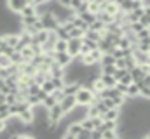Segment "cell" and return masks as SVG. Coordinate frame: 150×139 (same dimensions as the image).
I'll return each instance as SVG.
<instances>
[{"mask_svg":"<svg viewBox=\"0 0 150 139\" xmlns=\"http://www.w3.org/2000/svg\"><path fill=\"white\" fill-rule=\"evenodd\" d=\"M40 89H42L44 92H47V94H51V92L54 91V85H52V82H51V78H49V80H44V82L40 84Z\"/></svg>","mask_w":150,"mask_h":139,"instance_id":"obj_25","label":"cell"},{"mask_svg":"<svg viewBox=\"0 0 150 139\" xmlns=\"http://www.w3.org/2000/svg\"><path fill=\"white\" fill-rule=\"evenodd\" d=\"M87 11L93 12V14H96V12L100 11V4H96V2H89V4H87Z\"/></svg>","mask_w":150,"mask_h":139,"instance_id":"obj_38","label":"cell"},{"mask_svg":"<svg viewBox=\"0 0 150 139\" xmlns=\"http://www.w3.org/2000/svg\"><path fill=\"white\" fill-rule=\"evenodd\" d=\"M26 4H28L26 0H7V7H9V11H11V12H16V14H18Z\"/></svg>","mask_w":150,"mask_h":139,"instance_id":"obj_8","label":"cell"},{"mask_svg":"<svg viewBox=\"0 0 150 139\" xmlns=\"http://www.w3.org/2000/svg\"><path fill=\"white\" fill-rule=\"evenodd\" d=\"M115 70H117L115 65H105V66H101V73H105V75H113Z\"/></svg>","mask_w":150,"mask_h":139,"instance_id":"obj_34","label":"cell"},{"mask_svg":"<svg viewBox=\"0 0 150 139\" xmlns=\"http://www.w3.org/2000/svg\"><path fill=\"white\" fill-rule=\"evenodd\" d=\"M0 94H2V92H0Z\"/></svg>","mask_w":150,"mask_h":139,"instance_id":"obj_49","label":"cell"},{"mask_svg":"<svg viewBox=\"0 0 150 139\" xmlns=\"http://www.w3.org/2000/svg\"><path fill=\"white\" fill-rule=\"evenodd\" d=\"M0 118L2 120H9L11 118V115H9V104L7 103L0 104Z\"/></svg>","mask_w":150,"mask_h":139,"instance_id":"obj_24","label":"cell"},{"mask_svg":"<svg viewBox=\"0 0 150 139\" xmlns=\"http://www.w3.org/2000/svg\"><path fill=\"white\" fill-rule=\"evenodd\" d=\"M51 82H52L54 89H63V85H65V78L63 77H51Z\"/></svg>","mask_w":150,"mask_h":139,"instance_id":"obj_27","label":"cell"},{"mask_svg":"<svg viewBox=\"0 0 150 139\" xmlns=\"http://www.w3.org/2000/svg\"><path fill=\"white\" fill-rule=\"evenodd\" d=\"M9 59H11V63H12V65H18V66H19L21 63H25V59H23V56H21V52H19V51H14V52L9 56Z\"/></svg>","mask_w":150,"mask_h":139,"instance_id":"obj_17","label":"cell"},{"mask_svg":"<svg viewBox=\"0 0 150 139\" xmlns=\"http://www.w3.org/2000/svg\"><path fill=\"white\" fill-rule=\"evenodd\" d=\"M124 63H126V68H127V70H131L134 65H136V61H134L133 54H129V56H124Z\"/></svg>","mask_w":150,"mask_h":139,"instance_id":"obj_32","label":"cell"},{"mask_svg":"<svg viewBox=\"0 0 150 139\" xmlns=\"http://www.w3.org/2000/svg\"><path fill=\"white\" fill-rule=\"evenodd\" d=\"M54 33L58 35V38H61V40H68L70 38V35H68V32L61 26V25H58L56 26V30H54Z\"/></svg>","mask_w":150,"mask_h":139,"instance_id":"obj_21","label":"cell"},{"mask_svg":"<svg viewBox=\"0 0 150 139\" xmlns=\"http://www.w3.org/2000/svg\"><path fill=\"white\" fill-rule=\"evenodd\" d=\"M91 139V131H86V129H82V131H80V134H79V138L77 139Z\"/></svg>","mask_w":150,"mask_h":139,"instance_id":"obj_41","label":"cell"},{"mask_svg":"<svg viewBox=\"0 0 150 139\" xmlns=\"http://www.w3.org/2000/svg\"><path fill=\"white\" fill-rule=\"evenodd\" d=\"M68 35H70V38H82V37H84V30H80V28L74 26V28L68 32Z\"/></svg>","mask_w":150,"mask_h":139,"instance_id":"obj_28","label":"cell"},{"mask_svg":"<svg viewBox=\"0 0 150 139\" xmlns=\"http://www.w3.org/2000/svg\"><path fill=\"white\" fill-rule=\"evenodd\" d=\"M96 99V94L87 89V87H80L77 92H75V101H77V106H89Z\"/></svg>","mask_w":150,"mask_h":139,"instance_id":"obj_1","label":"cell"},{"mask_svg":"<svg viewBox=\"0 0 150 139\" xmlns=\"http://www.w3.org/2000/svg\"><path fill=\"white\" fill-rule=\"evenodd\" d=\"M56 103V101H54V98H52V96H51V94H47V96H45V98H44V101H42V106H44V108H51V106H52V104Z\"/></svg>","mask_w":150,"mask_h":139,"instance_id":"obj_33","label":"cell"},{"mask_svg":"<svg viewBox=\"0 0 150 139\" xmlns=\"http://www.w3.org/2000/svg\"><path fill=\"white\" fill-rule=\"evenodd\" d=\"M18 120H21L23 124H33V120H35V111H33V108H25V110H21L18 115Z\"/></svg>","mask_w":150,"mask_h":139,"instance_id":"obj_6","label":"cell"},{"mask_svg":"<svg viewBox=\"0 0 150 139\" xmlns=\"http://www.w3.org/2000/svg\"><path fill=\"white\" fill-rule=\"evenodd\" d=\"M115 138H119V132L117 131H103L101 132V139H115Z\"/></svg>","mask_w":150,"mask_h":139,"instance_id":"obj_29","label":"cell"},{"mask_svg":"<svg viewBox=\"0 0 150 139\" xmlns=\"http://www.w3.org/2000/svg\"><path fill=\"white\" fill-rule=\"evenodd\" d=\"M100 80L103 82L105 87H115L117 80L113 78V75H105V73H100Z\"/></svg>","mask_w":150,"mask_h":139,"instance_id":"obj_11","label":"cell"},{"mask_svg":"<svg viewBox=\"0 0 150 139\" xmlns=\"http://www.w3.org/2000/svg\"><path fill=\"white\" fill-rule=\"evenodd\" d=\"M119 11H122V12L133 11V0H122V2L119 4Z\"/></svg>","mask_w":150,"mask_h":139,"instance_id":"obj_23","label":"cell"},{"mask_svg":"<svg viewBox=\"0 0 150 139\" xmlns=\"http://www.w3.org/2000/svg\"><path fill=\"white\" fill-rule=\"evenodd\" d=\"M89 54H91V58H93L94 63H100V59H101V56H103V52H101L100 49H93V51H89Z\"/></svg>","mask_w":150,"mask_h":139,"instance_id":"obj_30","label":"cell"},{"mask_svg":"<svg viewBox=\"0 0 150 139\" xmlns=\"http://www.w3.org/2000/svg\"><path fill=\"white\" fill-rule=\"evenodd\" d=\"M12 63H11V59H9V56H0V68H7V66H11Z\"/></svg>","mask_w":150,"mask_h":139,"instance_id":"obj_36","label":"cell"},{"mask_svg":"<svg viewBox=\"0 0 150 139\" xmlns=\"http://www.w3.org/2000/svg\"><path fill=\"white\" fill-rule=\"evenodd\" d=\"M115 66H117V68H126V63H124V58H119V59H115ZM127 70V68H126Z\"/></svg>","mask_w":150,"mask_h":139,"instance_id":"obj_42","label":"cell"},{"mask_svg":"<svg viewBox=\"0 0 150 139\" xmlns=\"http://www.w3.org/2000/svg\"><path fill=\"white\" fill-rule=\"evenodd\" d=\"M72 23H74V26L80 28V30H84V32L87 30V25H86V23H84V21H82V19H80L77 14H75V16H72Z\"/></svg>","mask_w":150,"mask_h":139,"instance_id":"obj_26","label":"cell"},{"mask_svg":"<svg viewBox=\"0 0 150 139\" xmlns=\"http://www.w3.org/2000/svg\"><path fill=\"white\" fill-rule=\"evenodd\" d=\"M143 136H145L147 139H150V132H147V134H143Z\"/></svg>","mask_w":150,"mask_h":139,"instance_id":"obj_46","label":"cell"},{"mask_svg":"<svg viewBox=\"0 0 150 139\" xmlns=\"http://www.w3.org/2000/svg\"><path fill=\"white\" fill-rule=\"evenodd\" d=\"M138 21H140V25H142V26H145V28H150V16H149V14H142Z\"/></svg>","mask_w":150,"mask_h":139,"instance_id":"obj_35","label":"cell"},{"mask_svg":"<svg viewBox=\"0 0 150 139\" xmlns=\"http://www.w3.org/2000/svg\"><path fill=\"white\" fill-rule=\"evenodd\" d=\"M119 82H120V84H124V85H129V84L133 82V78H131V75H129V71H127V73H124V75H122V78H120Z\"/></svg>","mask_w":150,"mask_h":139,"instance_id":"obj_39","label":"cell"},{"mask_svg":"<svg viewBox=\"0 0 150 139\" xmlns=\"http://www.w3.org/2000/svg\"><path fill=\"white\" fill-rule=\"evenodd\" d=\"M52 59H54L59 66H63V68L70 66V63L74 61V58H72L67 51H63V52H54V51H52Z\"/></svg>","mask_w":150,"mask_h":139,"instance_id":"obj_3","label":"cell"},{"mask_svg":"<svg viewBox=\"0 0 150 139\" xmlns=\"http://www.w3.org/2000/svg\"><path fill=\"white\" fill-rule=\"evenodd\" d=\"M91 2H96V4H103L105 0H91Z\"/></svg>","mask_w":150,"mask_h":139,"instance_id":"obj_45","label":"cell"},{"mask_svg":"<svg viewBox=\"0 0 150 139\" xmlns=\"http://www.w3.org/2000/svg\"><path fill=\"white\" fill-rule=\"evenodd\" d=\"M38 19L42 21L44 30H47V32H54V30H56V26L59 25V23H58V19L54 18V14H52V12H49V11L40 12V14H38Z\"/></svg>","mask_w":150,"mask_h":139,"instance_id":"obj_2","label":"cell"},{"mask_svg":"<svg viewBox=\"0 0 150 139\" xmlns=\"http://www.w3.org/2000/svg\"><path fill=\"white\" fill-rule=\"evenodd\" d=\"M5 44V38H4V35H0V45H4Z\"/></svg>","mask_w":150,"mask_h":139,"instance_id":"obj_44","label":"cell"},{"mask_svg":"<svg viewBox=\"0 0 150 139\" xmlns=\"http://www.w3.org/2000/svg\"><path fill=\"white\" fill-rule=\"evenodd\" d=\"M19 52H21V56H23V59H25V61H30V59H32V56H33V51H32V47H30V45H25Z\"/></svg>","mask_w":150,"mask_h":139,"instance_id":"obj_22","label":"cell"},{"mask_svg":"<svg viewBox=\"0 0 150 139\" xmlns=\"http://www.w3.org/2000/svg\"><path fill=\"white\" fill-rule=\"evenodd\" d=\"M87 28H89V30H94V32H103V30H105V23L100 21V19H94Z\"/></svg>","mask_w":150,"mask_h":139,"instance_id":"obj_20","label":"cell"},{"mask_svg":"<svg viewBox=\"0 0 150 139\" xmlns=\"http://www.w3.org/2000/svg\"><path fill=\"white\" fill-rule=\"evenodd\" d=\"M52 51H54V52H63V51H67V40L58 38V40L54 42V45H52Z\"/></svg>","mask_w":150,"mask_h":139,"instance_id":"obj_18","label":"cell"},{"mask_svg":"<svg viewBox=\"0 0 150 139\" xmlns=\"http://www.w3.org/2000/svg\"><path fill=\"white\" fill-rule=\"evenodd\" d=\"M110 54H112L115 59H119V58H124V52H122V49H119V47H115Z\"/></svg>","mask_w":150,"mask_h":139,"instance_id":"obj_40","label":"cell"},{"mask_svg":"<svg viewBox=\"0 0 150 139\" xmlns=\"http://www.w3.org/2000/svg\"><path fill=\"white\" fill-rule=\"evenodd\" d=\"M5 127H7V120H2V118H0V132H4Z\"/></svg>","mask_w":150,"mask_h":139,"instance_id":"obj_43","label":"cell"},{"mask_svg":"<svg viewBox=\"0 0 150 139\" xmlns=\"http://www.w3.org/2000/svg\"><path fill=\"white\" fill-rule=\"evenodd\" d=\"M4 38H5V44L11 45V47H16L18 42H19V35L18 33H7V35H4Z\"/></svg>","mask_w":150,"mask_h":139,"instance_id":"obj_15","label":"cell"},{"mask_svg":"<svg viewBox=\"0 0 150 139\" xmlns=\"http://www.w3.org/2000/svg\"><path fill=\"white\" fill-rule=\"evenodd\" d=\"M80 45H82V38H68V40H67V52H68L72 58L79 56Z\"/></svg>","mask_w":150,"mask_h":139,"instance_id":"obj_5","label":"cell"},{"mask_svg":"<svg viewBox=\"0 0 150 139\" xmlns=\"http://www.w3.org/2000/svg\"><path fill=\"white\" fill-rule=\"evenodd\" d=\"M18 14H19V16H33V14H37V7H35L33 4H26Z\"/></svg>","mask_w":150,"mask_h":139,"instance_id":"obj_12","label":"cell"},{"mask_svg":"<svg viewBox=\"0 0 150 139\" xmlns=\"http://www.w3.org/2000/svg\"><path fill=\"white\" fill-rule=\"evenodd\" d=\"M105 65H115V58H113L112 54H103L101 56V59H100V66H105Z\"/></svg>","mask_w":150,"mask_h":139,"instance_id":"obj_19","label":"cell"},{"mask_svg":"<svg viewBox=\"0 0 150 139\" xmlns=\"http://www.w3.org/2000/svg\"><path fill=\"white\" fill-rule=\"evenodd\" d=\"M84 38H89V40H94V42H98L100 38H101V32H94V30H86L84 32Z\"/></svg>","mask_w":150,"mask_h":139,"instance_id":"obj_16","label":"cell"},{"mask_svg":"<svg viewBox=\"0 0 150 139\" xmlns=\"http://www.w3.org/2000/svg\"><path fill=\"white\" fill-rule=\"evenodd\" d=\"M37 19H38V14H33V16H19V25H21L23 28H28V26H32Z\"/></svg>","mask_w":150,"mask_h":139,"instance_id":"obj_10","label":"cell"},{"mask_svg":"<svg viewBox=\"0 0 150 139\" xmlns=\"http://www.w3.org/2000/svg\"><path fill=\"white\" fill-rule=\"evenodd\" d=\"M77 16H79V18H80V19H82V21H84L87 26H89V25H91V23L96 19V14H93V12H89V11H86V12H80V14H77Z\"/></svg>","mask_w":150,"mask_h":139,"instance_id":"obj_13","label":"cell"},{"mask_svg":"<svg viewBox=\"0 0 150 139\" xmlns=\"http://www.w3.org/2000/svg\"><path fill=\"white\" fill-rule=\"evenodd\" d=\"M138 96H140V89H138V85H136L134 82H131V84L127 85L126 98H138Z\"/></svg>","mask_w":150,"mask_h":139,"instance_id":"obj_14","label":"cell"},{"mask_svg":"<svg viewBox=\"0 0 150 139\" xmlns=\"http://www.w3.org/2000/svg\"><path fill=\"white\" fill-rule=\"evenodd\" d=\"M45 40H47V30H40V32H37V33L32 35V42H30V44H37V45H42Z\"/></svg>","mask_w":150,"mask_h":139,"instance_id":"obj_9","label":"cell"},{"mask_svg":"<svg viewBox=\"0 0 150 139\" xmlns=\"http://www.w3.org/2000/svg\"><path fill=\"white\" fill-rule=\"evenodd\" d=\"M26 2H28V4H30V2H32V0H26Z\"/></svg>","mask_w":150,"mask_h":139,"instance_id":"obj_48","label":"cell"},{"mask_svg":"<svg viewBox=\"0 0 150 139\" xmlns=\"http://www.w3.org/2000/svg\"><path fill=\"white\" fill-rule=\"evenodd\" d=\"M82 2H91V0H82Z\"/></svg>","mask_w":150,"mask_h":139,"instance_id":"obj_47","label":"cell"},{"mask_svg":"<svg viewBox=\"0 0 150 139\" xmlns=\"http://www.w3.org/2000/svg\"><path fill=\"white\" fill-rule=\"evenodd\" d=\"M18 101V96L14 94V92H9V94H5V103L7 104H14Z\"/></svg>","mask_w":150,"mask_h":139,"instance_id":"obj_37","label":"cell"},{"mask_svg":"<svg viewBox=\"0 0 150 139\" xmlns=\"http://www.w3.org/2000/svg\"><path fill=\"white\" fill-rule=\"evenodd\" d=\"M59 106L63 110V113H68L72 111L74 108H77V101H75V94H70V96H65L61 101H59Z\"/></svg>","mask_w":150,"mask_h":139,"instance_id":"obj_7","label":"cell"},{"mask_svg":"<svg viewBox=\"0 0 150 139\" xmlns=\"http://www.w3.org/2000/svg\"><path fill=\"white\" fill-rule=\"evenodd\" d=\"M67 127H68V129H67V132L63 134V138L65 139H77L79 138V134H80V131H82L80 122H70Z\"/></svg>","mask_w":150,"mask_h":139,"instance_id":"obj_4","label":"cell"},{"mask_svg":"<svg viewBox=\"0 0 150 139\" xmlns=\"http://www.w3.org/2000/svg\"><path fill=\"white\" fill-rule=\"evenodd\" d=\"M51 96L54 98V101H56V103H59V101L65 98V94H63V91H61V89H54V91L51 92Z\"/></svg>","mask_w":150,"mask_h":139,"instance_id":"obj_31","label":"cell"}]
</instances>
